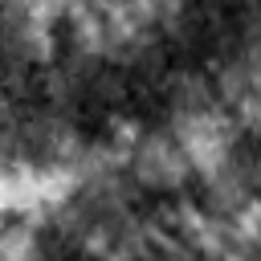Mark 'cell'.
Listing matches in <instances>:
<instances>
[{
    "mask_svg": "<svg viewBox=\"0 0 261 261\" xmlns=\"http://www.w3.org/2000/svg\"><path fill=\"white\" fill-rule=\"evenodd\" d=\"M167 130L179 143V151H184V159H188V167H192L196 179H208L220 167H228L232 151L245 143V135L237 130L232 114L220 102L204 106V110H192V114H171Z\"/></svg>",
    "mask_w": 261,
    "mask_h": 261,
    "instance_id": "1",
    "label": "cell"
},
{
    "mask_svg": "<svg viewBox=\"0 0 261 261\" xmlns=\"http://www.w3.org/2000/svg\"><path fill=\"white\" fill-rule=\"evenodd\" d=\"M126 175H130V184L139 192H159V196L171 192V196H179L188 188V179H192V167H188L179 143L171 139V130L159 126V130H143V139L126 155Z\"/></svg>",
    "mask_w": 261,
    "mask_h": 261,
    "instance_id": "2",
    "label": "cell"
}]
</instances>
